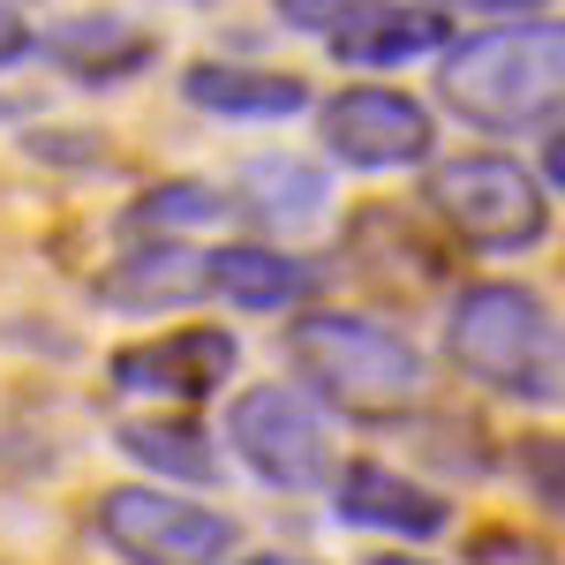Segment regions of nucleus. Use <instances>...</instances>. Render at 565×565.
Listing matches in <instances>:
<instances>
[{
	"mask_svg": "<svg viewBox=\"0 0 565 565\" xmlns=\"http://www.w3.org/2000/svg\"><path fill=\"white\" fill-rule=\"evenodd\" d=\"M437 98L476 129L521 136L565 106V23L476 31L437 61Z\"/></svg>",
	"mask_w": 565,
	"mask_h": 565,
	"instance_id": "obj_1",
	"label": "nucleus"
},
{
	"mask_svg": "<svg viewBox=\"0 0 565 565\" xmlns=\"http://www.w3.org/2000/svg\"><path fill=\"white\" fill-rule=\"evenodd\" d=\"M332 513L348 527H377V535H399V543H423V535H445V498L423 490L415 476H399L385 460H348L332 476Z\"/></svg>",
	"mask_w": 565,
	"mask_h": 565,
	"instance_id": "obj_9",
	"label": "nucleus"
},
{
	"mask_svg": "<svg viewBox=\"0 0 565 565\" xmlns=\"http://www.w3.org/2000/svg\"><path fill=\"white\" fill-rule=\"evenodd\" d=\"M226 430H234V452L271 490H324L332 482V445H324V423H317V407H309L302 392L249 385L234 399Z\"/></svg>",
	"mask_w": 565,
	"mask_h": 565,
	"instance_id": "obj_6",
	"label": "nucleus"
},
{
	"mask_svg": "<svg viewBox=\"0 0 565 565\" xmlns=\"http://www.w3.org/2000/svg\"><path fill=\"white\" fill-rule=\"evenodd\" d=\"M234 204L257 218V226H295V218L324 212V174L309 159H249Z\"/></svg>",
	"mask_w": 565,
	"mask_h": 565,
	"instance_id": "obj_14",
	"label": "nucleus"
},
{
	"mask_svg": "<svg viewBox=\"0 0 565 565\" xmlns=\"http://www.w3.org/2000/svg\"><path fill=\"white\" fill-rule=\"evenodd\" d=\"M181 98L218 121H287L309 106V84L287 68H249V61H196L181 76Z\"/></svg>",
	"mask_w": 565,
	"mask_h": 565,
	"instance_id": "obj_12",
	"label": "nucleus"
},
{
	"mask_svg": "<svg viewBox=\"0 0 565 565\" xmlns=\"http://www.w3.org/2000/svg\"><path fill=\"white\" fill-rule=\"evenodd\" d=\"M476 565H551V558H543L535 543H521V535H482Z\"/></svg>",
	"mask_w": 565,
	"mask_h": 565,
	"instance_id": "obj_20",
	"label": "nucleus"
},
{
	"mask_svg": "<svg viewBox=\"0 0 565 565\" xmlns=\"http://www.w3.org/2000/svg\"><path fill=\"white\" fill-rule=\"evenodd\" d=\"M340 61L354 68H399V61H415V53H437V45H452V15L437 8V0H377V8H362L348 15L340 31H324Z\"/></svg>",
	"mask_w": 565,
	"mask_h": 565,
	"instance_id": "obj_10",
	"label": "nucleus"
},
{
	"mask_svg": "<svg viewBox=\"0 0 565 565\" xmlns=\"http://www.w3.org/2000/svg\"><path fill=\"white\" fill-rule=\"evenodd\" d=\"M234 332L196 324V332H167V340H143V348L114 354V385L121 392H159V399H212L234 377Z\"/></svg>",
	"mask_w": 565,
	"mask_h": 565,
	"instance_id": "obj_8",
	"label": "nucleus"
},
{
	"mask_svg": "<svg viewBox=\"0 0 565 565\" xmlns=\"http://www.w3.org/2000/svg\"><path fill=\"white\" fill-rule=\"evenodd\" d=\"M543 181H551V189H565V129L543 143Z\"/></svg>",
	"mask_w": 565,
	"mask_h": 565,
	"instance_id": "obj_22",
	"label": "nucleus"
},
{
	"mask_svg": "<svg viewBox=\"0 0 565 565\" xmlns=\"http://www.w3.org/2000/svg\"><path fill=\"white\" fill-rule=\"evenodd\" d=\"M31 23H23V15H15V8H8V0H0V68H15V61H23V53H31Z\"/></svg>",
	"mask_w": 565,
	"mask_h": 565,
	"instance_id": "obj_21",
	"label": "nucleus"
},
{
	"mask_svg": "<svg viewBox=\"0 0 565 565\" xmlns=\"http://www.w3.org/2000/svg\"><path fill=\"white\" fill-rule=\"evenodd\" d=\"M212 295V257L204 249H181V242H143L136 257H121L106 279H98V302L129 309V317H151V309H181Z\"/></svg>",
	"mask_w": 565,
	"mask_h": 565,
	"instance_id": "obj_11",
	"label": "nucleus"
},
{
	"mask_svg": "<svg viewBox=\"0 0 565 565\" xmlns=\"http://www.w3.org/2000/svg\"><path fill=\"white\" fill-rule=\"evenodd\" d=\"M370 565H430V558H399V551H385V558H370Z\"/></svg>",
	"mask_w": 565,
	"mask_h": 565,
	"instance_id": "obj_25",
	"label": "nucleus"
},
{
	"mask_svg": "<svg viewBox=\"0 0 565 565\" xmlns=\"http://www.w3.org/2000/svg\"><path fill=\"white\" fill-rule=\"evenodd\" d=\"M287 354H295L302 385L324 407L354 415V423H385L423 392L415 340L377 324V317H362V309H302L295 332H287Z\"/></svg>",
	"mask_w": 565,
	"mask_h": 565,
	"instance_id": "obj_2",
	"label": "nucleus"
},
{
	"mask_svg": "<svg viewBox=\"0 0 565 565\" xmlns=\"http://www.w3.org/2000/svg\"><path fill=\"white\" fill-rule=\"evenodd\" d=\"M45 53L68 68V76H84V84H106V76H129L136 61H143V31L129 23H114V15H84V23H61Z\"/></svg>",
	"mask_w": 565,
	"mask_h": 565,
	"instance_id": "obj_15",
	"label": "nucleus"
},
{
	"mask_svg": "<svg viewBox=\"0 0 565 565\" xmlns=\"http://www.w3.org/2000/svg\"><path fill=\"white\" fill-rule=\"evenodd\" d=\"M98 543L129 565H218L234 551V521L196 505V498H174L159 482H121L98 498Z\"/></svg>",
	"mask_w": 565,
	"mask_h": 565,
	"instance_id": "obj_5",
	"label": "nucleus"
},
{
	"mask_svg": "<svg viewBox=\"0 0 565 565\" xmlns=\"http://www.w3.org/2000/svg\"><path fill=\"white\" fill-rule=\"evenodd\" d=\"M445 348L490 392H513V399L565 392V324L527 287H505V279L468 287L445 317Z\"/></svg>",
	"mask_w": 565,
	"mask_h": 565,
	"instance_id": "obj_3",
	"label": "nucleus"
},
{
	"mask_svg": "<svg viewBox=\"0 0 565 565\" xmlns=\"http://www.w3.org/2000/svg\"><path fill=\"white\" fill-rule=\"evenodd\" d=\"M271 8H279V23H295V31H340L348 15L377 8V0H271Z\"/></svg>",
	"mask_w": 565,
	"mask_h": 565,
	"instance_id": "obj_19",
	"label": "nucleus"
},
{
	"mask_svg": "<svg viewBox=\"0 0 565 565\" xmlns=\"http://www.w3.org/2000/svg\"><path fill=\"white\" fill-rule=\"evenodd\" d=\"M324 129V151L340 167H362V174H392V167H423L437 143V121L423 98L407 90H385V84H354L340 98H324L317 114Z\"/></svg>",
	"mask_w": 565,
	"mask_h": 565,
	"instance_id": "obj_7",
	"label": "nucleus"
},
{
	"mask_svg": "<svg viewBox=\"0 0 565 565\" xmlns=\"http://www.w3.org/2000/svg\"><path fill=\"white\" fill-rule=\"evenodd\" d=\"M226 204L234 196H218L204 181H159V189H143L129 212H121V226H129L136 242H174L181 226H218Z\"/></svg>",
	"mask_w": 565,
	"mask_h": 565,
	"instance_id": "obj_16",
	"label": "nucleus"
},
{
	"mask_svg": "<svg viewBox=\"0 0 565 565\" xmlns=\"http://www.w3.org/2000/svg\"><path fill=\"white\" fill-rule=\"evenodd\" d=\"M460 8H498V15H521V8H543V0H460Z\"/></svg>",
	"mask_w": 565,
	"mask_h": 565,
	"instance_id": "obj_23",
	"label": "nucleus"
},
{
	"mask_svg": "<svg viewBox=\"0 0 565 565\" xmlns=\"http://www.w3.org/2000/svg\"><path fill=\"white\" fill-rule=\"evenodd\" d=\"M430 212L460 234V242H476V249H535L543 234H551V196H543V181L527 174L521 159H505V151H468V159H445L430 167Z\"/></svg>",
	"mask_w": 565,
	"mask_h": 565,
	"instance_id": "obj_4",
	"label": "nucleus"
},
{
	"mask_svg": "<svg viewBox=\"0 0 565 565\" xmlns=\"http://www.w3.org/2000/svg\"><path fill=\"white\" fill-rule=\"evenodd\" d=\"M212 295H226L234 309H295L309 295V264L264 242H234L212 249Z\"/></svg>",
	"mask_w": 565,
	"mask_h": 565,
	"instance_id": "obj_13",
	"label": "nucleus"
},
{
	"mask_svg": "<svg viewBox=\"0 0 565 565\" xmlns=\"http://www.w3.org/2000/svg\"><path fill=\"white\" fill-rule=\"evenodd\" d=\"M513 468H521V482L565 521V437L558 430H527L521 445H513Z\"/></svg>",
	"mask_w": 565,
	"mask_h": 565,
	"instance_id": "obj_18",
	"label": "nucleus"
},
{
	"mask_svg": "<svg viewBox=\"0 0 565 565\" xmlns=\"http://www.w3.org/2000/svg\"><path fill=\"white\" fill-rule=\"evenodd\" d=\"M249 565H309V558H295V551H257Z\"/></svg>",
	"mask_w": 565,
	"mask_h": 565,
	"instance_id": "obj_24",
	"label": "nucleus"
},
{
	"mask_svg": "<svg viewBox=\"0 0 565 565\" xmlns=\"http://www.w3.org/2000/svg\"><path fill=\"white\" fill-rule=\"evenodd\" d=\"M121 445H129V460L143 468H159V476H181V482H212L218 460H212V437L196 430V423H121Z\"/></svg>",
	"mask_w": 565,
	"mask_h": 565,
	"instance_id": "obj_17",
	"label": "nucleus"
}]
</instances>
